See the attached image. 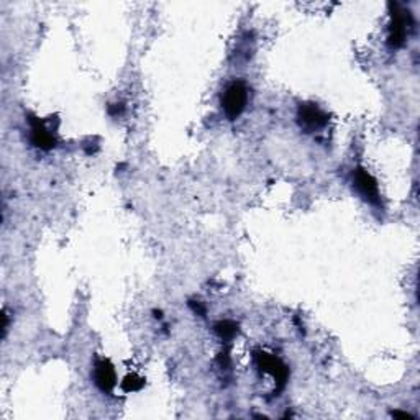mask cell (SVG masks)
<instances>
[{
	"mask_svg": "<svg viewBox=\"0 0 420 420\" xmlns=\"http://www.w3.org/2000/svg\"><path fill=\"white\" fill-rule=\"evenodd\" d=\"M94 383L102 392L111 394L117 386V374L108 359H97L94 364Z\"/></svg>",
	"mask_w": 420,
	"mask_h": 420,
	"instance_id": "obj_7",
	"label": "cell"
},
{
	"mask_svg": "<svg viewBox=\"0 0 420 420\" xmlns=\"http://www.w3.org/2000/svg\"><path fill=\"white\" fill-rule=\"evenodd\" d=\"M248 103V87L242 81H235L227 87L222 96V107L228 120H235L245 112Z\"/></svg>",
	"mask_w": 420,
	"mask_h": 420,
	"instance_id": "obj_1",
	"label": "cell"
},
{
	"mask_svg": "<svg viewBox=\"0 0 420 420\" xmlns=\"http://www.w3.org/2000/svg\"><path fill=\"white\" fill-rule=\"evenodd\" d=\"M30 140L34 146L40 148L43 151H50L56 146V136H54L50 130L46 128V125L43 120H40L35 116H30Z\"/></svg>",
	"mask_w": 420,
	"mask_h": 420,
	"instance_id": "obj_6",
	"label": "cell"
},
{
	"mask_svg": "<svg viewBox=\"0 0 420 420\" xmlns=\"http://www.w3.org/2000/svg\"><path fill=\"white\" fill-rule=\"evenodd\" d=\"M409 29H411V15L406 10H402L397 4H391V25L387 45L394 48V50L404 46L409 35Z\"/></svg>",
	"mask_w": 420,
	"mask_h": 420,
	"instance_id": "obj_2",
	"label": "cell"
},
{
	"mask_svg": "<svg viewBox=\"0 0 420 420\" xmlns=\"http://www.w3.org/2000/svg\"><path fill=\"white\" fill-rule=\"evenodd\" d=\"M255 362H256V367H258L261 373L270 374V376H272V378H275L276 384H277L275 394L276 392H281L282 389H285L287 378H289V369L280 358L275 357V354L266 353V352H258L255 354Z\"/></svg>",
	"mask_w": 420,
	"mask_h": 420,
	"instance_id": "obj_3",
	"label": "cell"
},
{
	"mask_svg": "<svg viewBox=\"0 0 420 420\" xmlns=\"http://www.w3.org/2000/svg\"><path fill=\"white\" fill-rule=\"evenodd\" d=\"M214 330H215V334L225 342H230L238 335V325L232 320L217 322V324L214 325Z\"/></svg>",
	"mask_w": 420,
	"mask_h": 420,
	"instance_id": "obj_8",
	"label": "cell"
},
{
	"mask_svg": "<svg viewBox=\"0 0 420 420\" xmlns=\"http://www.w3.org/2000/svg\"><path fill=\"white\" fill-rule=\"evenodd\" d=\"M297 122L305 133H314L329 123V116L315 103H301L297 111Z\"/></svg>",
	"mask_w": 420,
	"mask_h": 420,
	"instance_id": "obj_4",
	"label": "cell"
},
{
	"mask_svg": "<svg viewBox=\"0 0 420 420\" xmlns=\"http://www.w3.org/2000/svg\"><path fill=\"white\" fill-rule=\"evenodd\" d=\"M353 184L354 189L362 198L369 202L371 205H381V194L376 179L363 168H357L353 173Z\"/></svg>",
	"mask_w": 420,
	"mask_h": 420,
	"instance_id": "obj_5",
	"label": "cell"
},
{
	"mask_svg": "<svg viewBox=\"0 0 420 420\" xmlns=\"http://www.w3.org/2000/svg\"><path fill=\"white\" fill-rule=\"evenodd\" d=\"M189 307L193 309L195 314L200 315V317H204L205 315V307L199 301H189Z\"/></svg>",
	"mask_w": 420,
	"mask_h": 420,
	"instance_id": "obj_11",
	"label": "cell"
},
{
	"mask_svg": "<svg viewBox=\"0 0 420 420\" xmlns=\"http://www.w3.org/2000/svg\"><path fill=\"white\" fill-rule=\"evenodd\" d=\"M392 417H399V419H414V416H411V414H407V412H401V411H394L391 414Z\"/></svg>",
	"mask_w": 420,
	"mask_h": 420,
	"instance_id": "obj_12",
	"label": "cell"
},
{
	"mask_svg": "<svg viewBox=\"0 0 420 420\" xmlns=\"http://www.w3.org/2000/svg\"><path fill=\"white\" fill-rule=\"evenodd\" d=\"M145 386V379L140 378V376L136 374H128L127 378L122 381V389L125 392H136V391H141Z\"/></svg>",
	"mask_w": 420,
	"mask_h": 420,
	"instance_id": "obj_9",
	"label": "cell"
},
{
	"mask_svg": "<svg viewBox=\"0 0 420 420\" xmlns=\"http://www.w3.org/2000/svg\"><path fill=\"white\" fill-rule=\"evenodd\" d=\"M123 111H125L123 103H112V106H108V113H111L112 117L122 116Z\"/></svg>",
	"mask_w": 420,
	"mask_h": 420,
	"instance_id": "obj_10",
	"label": "cell"
}]
</instances>
